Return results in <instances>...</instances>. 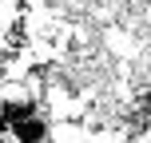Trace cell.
Returning <instances> with one entry per match:
<instances>
[{"mask_svg": "<svg viewBox=\"0 0 151 143\" xmlns=\"http://www.w3.org/2000/svg\"><path fill=\"white\" fill-rule=\"evenodd\" d=\"M48 135H52V119H48V111H36V115H28V119L12 123V139H16V143H40V139H48Z\"/></svg>", "mask_w": 151, "mask_h": 143, "instance_id": "1", "label": "cell"}, {"mask_svg": "<svg viewBox=\"0 0 151 143\" xmlns=\"http://www.w3.org/2000/svg\"><path fill=\"white\" fill-rule=\"evenodd\" d=\"M0 139H12V123H8L4 111H0Z\"/></svg>", "mask_w": 151, "mask_h": 143, "instance_id": "2", "label": "cell"}]
</instances>
